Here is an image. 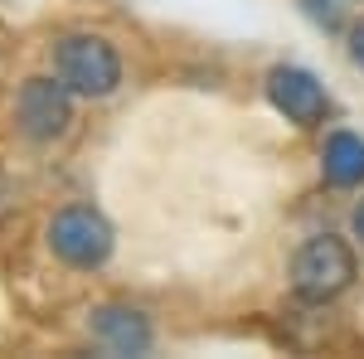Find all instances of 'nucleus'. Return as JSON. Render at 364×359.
I'll use <instances>...</instances> for the list:
<instances>
[{"label":"nucleus","mask_w":364,"mask_h":359,"mask_svg":"<svg viewBox=\"0 0 364 359\" xmlns=\"http://www.w3.org/2000/svg\"><path fill=\"white\" fill-rule=\"evenodd\" d=\"M49 63H54V78L73 97H112L122 87V54L112 39H102L92 29L58 34L49 49Z\"/></svg>","instance_id":"1"},{"label":"nucleus","mask_w":364,"mask_h":359,"mask_svg":"<svg viewBox=\"0 0 364 359\" xmlns=\"http://www.w3.org/2000/svg\"><path fill=\"white\" fill-rule=\"evenodd\" d=\"M287 277H291V291L306 306H331L355 286L360 257H355V248H350L340 233H316V238H306V243L296 248Z\"/></svg>","instance_id":"2"},{"label":"nucleus","mask_w":364,"mask_h":359,"mask_svg":"<svg viewBox=\"0 0 364 359\" xmlns=\"http://www.w3.org/2000/svg\"><path fill=\"white\" fill-rule=\"evenodd\" d=\"M44 243H49V252H54L63 267H73V272H97V267L112 262L117 228L107 223V214L92 209V204H63L54 219H49Z\"/></svg>","instance_id":"3"},{"label":"nucleus","mask_w":364,"mask_h":359,"mask_svg":"<svg viewBox=\"0 0 364 359\" xmlns=\"http://www.w3.org/2000/svg\"><path fill=\"white\" fill-rule=\"evenodd\" d=\"M73 127V92L54 73H34L15 92V132L34 146H49Z\"/></svg>","instance_id":"4"},{"label":"nucleus","mask_w":364,"mask_h":359,"mask_svg":"<svg viewBox=\"0 0 364 359\" xmlns=\"http://www.w3.org/2000/svg\"><path fill=\"white\" fill-rule=\"evenodd\" d=\"M267 102L291 122V127H301V132H316V127H326V117H331V92L326 83L301 68V63H277V68H267Z\"/></svg>","instance_id":"5"},{"label":"nucleus","mask_w":364,"mask_h":359,"mask_svg":"<svg viewBox=\"0 0 364 359\" xmlns=\"http://www.w3.org/2000/svg\"><path fill=\"white\" fill-rule=\"evenodd\" d=\"M87 331L92 340L107 350V355H146L151 345H156V326H151V316L136 311V306H97L92 316H87Z\"/></svg>","instance_id":"6"},{"label":"nucleus","mask_w":364,"mask_h":359,"mask_svg":"<svg viewBox=\"0 0 364 359\" xmlns=\"http://www.w3.org/2000/svg\"><path fill=\"white\" fill-rule=\"evenodd\" d=\"M321 175L331 190H360L364 185V136L355 132H331L321 151Z\"/></svg>","instance_id":"7"},{"label":"nucleus","mask_w":364,"mask_h":359,"mask_svg":"<svg viewBox=\"0 0 364 359\" xmlns=\"http://www.w3.org/2000/svg\"><path fill=\"white\" fill-rule=\"evenodd\" d=\"M301 10H306V15H311V20H316L321 29H331V34L340 29V10H336V0H301Z\"/></svg>","instance_id":"8"},{"label":"nucleus","mask_w":364,"mask_h":359,"mask_svg":"<svg viewBox=\"0 0 364 359\" xmlns=\"http://www.w3.org/2000/svg\"><path fill=\"white\" fill-rule=\"evenodd\" d=\"M345 54H350V63L364 73V15L350 25V34H345Z\"/></svg>","instance_id":"9"},{"label":"nucleus","mask_w":364,"mask_h":359,"mask_svg":"<svg viewBox=\"0 0 364 359\" xmlns=\"http://www.w3.org/2000/svg\"><path fill=\"white\" fill-rule=\"evenodd\" d=\"M350 228H355V238H360V243H364V199H360V204H355V214H350Z\"/></svg>","instance_id":"10"}]
</instances>
